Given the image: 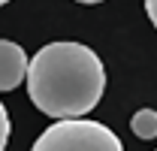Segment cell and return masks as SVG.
<instances>
[{"instance_id":"6da1fadb","label":"cell","mask_w":157,"mask_h":151,"mask_svg":"<svg viewBox=\"0 0 157 151\" xmlns=\"http://www.w3.org/2000/svg\"><path fill=\"white\" fill-rule=\"evenodd\" d=\"M27 97L42 115L73 121L88 115L106 91V67L82 42H48L27 64Z\"/></svg>"},{"instance_id":"7a4b0ae2","label":"cell","mask_w":157,"mask_h":151,"mask_svg":"<svg viewBox=\"0 0 157 151\" xmlns=\"http://www.w3.org/2000/svg\"><path fill=\"white\" fill-rule=\"evenodd\" d=\"M30 151H124V145L106 124L73 118L45 127Z\"/></svg>"},{"instance_id":"3957f363","label":"cell","mask_w":157,"mask_h":151,"mask_svg":"<svg viewBox=\"0 0 157 151\" xmlns=\"http://www.w3.org/2000/svg\"><path fill=\"white\" fill-rule=\"evenodd\" d=\"M27 55L18 42L0 39V91H12L27 79Z\"/></svg>"},{"instance_id":"277c9868","label":"cell","mask_w":157,"mask_h":151,"mask_svg":"<svg viewBox=\"0 0 157 151\" xmlns=\"http://www.w3.org/2000/svg\"><path fill=\"white\" fill-rule=\"evenodd\" d=\"M130 130L136 139H157V112L154 109H139L133 118H130Z\"/></svg>"},{"instance_id":"5b68a950","label":"cell","mask_w":157,"mask_h":151,"mask_svg":"<svg viewBox=\"0 0 157 151\" xmlns=\"http://www.w3.org/2000/svg\"><path fill=\"white\" fill-rule=\"evenodd\" d=\"M9 130H12L9 112H6V106H3V100H0V151L6 148V142H9Z\"/></svg>"},{"instance_id":"8992f818","label":"cell","mask_w":157,"mask_h":151,"mask_svg":"<svg viewBox=\"0 0 157 151\" xmlns=\"http://www.w3.org/2000/svg\"><path fill=\"white\" fill-rule=\"evenodd\" d=\"M145 12H148V18H151V24L157 27V0H145Z\"/></svg>"},{"instance_id":"52a82bcc","label":"cell","mask_w":157,"mask_h":151,"mask_svg":"<svg viewBox=\"0 0 157 151\" xmlns=\"http://www.w3.org/2000/svg\"><path fill=\"white\" fill-rule=\"evenodd\" d=\"M76 3H88L91 6V3H103V0H76Z\"/></svg>"},{"instance_id":"ba28073f","label":"cell","mask_w":157,"mask_h":151,"mask_svg":"<svg viewBox=\"0 0 157 151\" xmlns=\"http://www.w3.org/2000/svg\"><path fill=\"white\" fill-rule=\"evenodd\" d=\"M3 3H9V0H0V6H3Z\"/></svg>"},{"instance_id":"9c48e42d","label":"cell","mask_w":157,"mask_h":151,"mask_svg":"<svg viewBox=\"0 0 157 151\" xmlns=\"http://www.w3.org/2000/svg\"><path fill=\"white\" fill-rule=\"evenodd\" d=\"M154 151H157V148H154Z\"/></svg>"}]
</instances>
